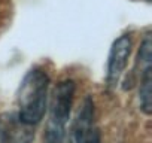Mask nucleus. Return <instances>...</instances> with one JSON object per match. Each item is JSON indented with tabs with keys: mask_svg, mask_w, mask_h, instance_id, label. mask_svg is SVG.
<instances>
[{
	"mask_svg": "<svg viewBox=\"0 0 152 143\" xmlns=\"http://www.w3.org/2000/svg\"><path fill=\"white\" fill-rule=\"evenodd\" d=\"M48 90L49 76L45 69L33 67L26 73L17 91V115L23 122L37 125L43 119L48 106Z\"/></svg>",
	"mask_w": 152,
	"mask_h": 143,
	"instance_id": "f257e3e1",
	"label": "nucleus"
},
{
	"mask_svg": "<svg viewBox=\"0 0 152 143\" xmlns=\"http://www.w3.org/2000/svg\"><path fill=\"white\" fill-rule=\"evenodd\" d=\"M75 90L76 84L72 79H64L55 85L51 97L49 116L45 127L43 143H64L66 125L70 118Z\"/></svg>",
	"mask_w": 152,
	"mask_h": 143,
	"instance_id": "f03ea898",
	"label": "nucleus"
},
{
	"mask_svg": "<svg viewBox=\"0 0 152 143\" xmlns=\"http://www.w3.org/2000/svg\"><path fill=\"white\" fill-rule=\"evenodd\" d=\"M131 46L133 40L130 34H122L112 43L107 58V73H106V81L110 87L116 85L119 78L122 76L127 67L128 57L131 54Z\"/></svg>",
	"mask_w": 152,
	"mask_h": 143,
	"instance_id": "7ed1b4c3",
	"label": "nucleus"
},
{
	"mask_svg": "<svg viewBox=\"0 0 152 143\" xmlns=\"http://www.w3.org/2000/svg\"><path fill=\"white\" fill-rule=\"evenodd\" d=\"M33 139V125L23 122L17 113L0 116V143H31Z\"/></svg>",
	"mask_w": 152,
	"mask_h": 143,
	"instance_id": "20e7f679",
	"label": "nucleus"
},
{
	"mask_svg": "<svg viewBox=\"0 0 152 143\" xmlns=\"http://www.w3.org/2000/svg\"><path fill=\"white\" fill-rule=\"evenodd\" d=\"M152 72L151 67L145 69L140 73V87H139V100H140V109L145 115H151L152 112Z\"/></svg>",
	"mask_w": 152,
	"mask_h": 143,
	"instance_id": "39448f33",
	"label": "nucleus"
},
{
	"mask_svg": "<svg viewBox=\"0 0 152 143\" xmlns=\"http://www.w3.org/2000/svg\"><path fill=\"white\" fill-rule=\"evenodd\" d=\"M84 143H102L100 131H99V128H97V127H94V128L88 133V136L85 137Z\"/></svg>",
	"mask_w": 152,
	"mask_h": 143,
	"instance_id": "423d86ee",
	"label": "nucleus"
}]
</instances>
